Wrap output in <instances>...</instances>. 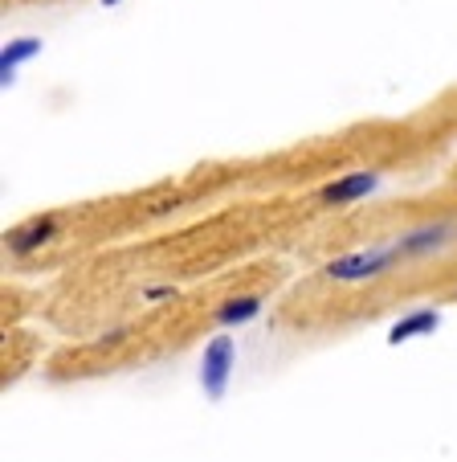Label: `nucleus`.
<instances>
[{
  "instance_id": "obj_11",
  "label": "nucleus",
  "mask_w": 457,
  "mask_h": 462,
  "mask_svg": "<svg viewBox=\"0 0 457 462\" xmlns=\"http://www.w3.org/2000/svg\"><path fill=\"white\" fill-rule=\"evenodd\" d=\"M103 5H106V9H114V5H123V0H103Z\"/></svg>"
},
{
  "instance_id": "obj_4",
  "label": "nucleus",
  "mask_w": 457,
  "mask_h": 462,
  "mask_svg": "<svg viewBox=\"0 0 457 462\" xmlns=\"http://www.w3.org/2000/svg\"><path fill=\"white\" fill-rule=\"evenodd\" d=\"M58 234H61V226H58L53 213H45V217H29V221H21V226H13L9 234H5V250H9L13 258H33V254L45 250Z\"/></svg>"
},
{
  "instance_id": "obj_10",
  "label": "nucleus",
  "mask_w": 457,
  "mask_h": 462,
  "mask_svg": "<svg viewBox=\"0 0 457 462\" xmlns=\"http://www.w3.org/2000/svg\"><path fill=\"white\" fill-rule=\"evenodd\" d=\"M127 336H131V328H127V323H123V328H111V332H106L98 344H103V348H114V344H123V340H127Z\"/></svg>"
},
{
  "instance_id": "obj_2",
  "label": "nucleus",
  "mask_w": 457,
  "mask_h": 462,
  "mask_svg": "<svg viewBox=\"0 0 457 462\" xmlns=\"http://www.w3.org/2000/svg\"><path fill=\"white\" fill-rule=\"evenodd\" d=\"M405 262H421V258H437L449 245L457 242V221H421V226L405 229L392 237Z\"/></svg>"
},
{
  "instance_id": "obj_8",
  "label": "nucleus",
  "mask_w": 457,
  "mask_h": 462,
  "mask_svg": "<svg viewBox=\"0 0 457 462\" xmlns=\"http://www.w3.org/2000/svg\"><path fill=\"white\" fill-rule=\"evenodd\" d=\"M37 53H41V42H37V37H17V42H9L5 45V53H0V82L9 87V82L17 79L21 61L37 58Z\"/></svg>"
},
{
  "instance_id": "obj_6",
  "label": "nucleus",
  "mask_w": 457,
  "mask_h": 462,
  "mask_svg": "<svg viewBox=\"0 0 457 462\" xmlns=\"http://www.w3.org/2000/svg\"><path fill=\"white\" fill-rule=\"evenodd\" d=\"M261 315V295H229L224 303H216L213 323L216 328H242V323H253Z\"/></svg>"
},
{
  "instance_id": "obj_1",
  "label": "nucleus",
  "mask_w": 457,
  "mask_h": 462,
  "mask_svg": "<svg viewBox=\"0 0 457 462\" xmlns=\"http://www.w3.org/2000/svg\"><path fill=\"white\" fill-rule=\"evenodd\" d=\"M400 250L397 242L388 245H368V250H352V254H339L323 266V279L339 282V287H360V282H376L384 274H392L400 266Z\"/></svg>"
},
{
  "instance_id": "obj_9",
  "label": "nucleus",
  "mask_w": 457,
  "mask_h": 462,
  "mask_svg": "<svg viewBox=\"0 0 457 462\" xmlns=\"http://www.w3.org/2000/svg\"><path fill=\"white\" fill-rule=\"evenodd\" d=\"M176 295H180V291H176L172 282H147V287L139 291L143 303H168V299H176Z\"/></svg>"
},
{
  "instance_id": "obj_5",
  "label": "nucleus",
  "mask_w": 457,
  "mask_h": 462,
  "mask_svg": "<svg viewBox=\"0 0 457 462\" xmlns=\"http://www.w3.org/2000/svg\"><path fill=\"white\" fill-rule=\"evenodd\" d=\"M233 360H237V348H233V336H216L213 344L205 348V360H200V384H205L208 397H221L229 376H233Z\"/></svg>"
},
{
  "instance_id": "obj_3",
  "label": "nucleus",
  "mask_w": 457,
  "mask_h": 462,
  "mask_svg": "<svg viewBox=\"0 0 457 462\" xmlns=\"http://www.w3.org/2000/svg\"><path fill=\"white\" fill-rule=\"evenodd\" d=\"M376 189H379V172H371V168H360V172H347V176H339V180L323 184L315 201H319L323 209H347V205L371 197Z\"/></svg>"
},
{
  "instance_id": "obj_7",
  "label": "nucleus",
  "mask_w": 457,
  "mask_h": 462,
  "mask_svg": "<svg viewBox=\"0 0 457 462\" xmlns=\"http://www.w3.org/2000/svg\"><path fill=\"white\" fill-rule=\"evenodd\" d=\"M437 323H441V315L433 311V307L413 311V315H405V319L392 323L388 344H405V340H416V336H433V332H437Z\"/></svg>"
}]
</instances>
